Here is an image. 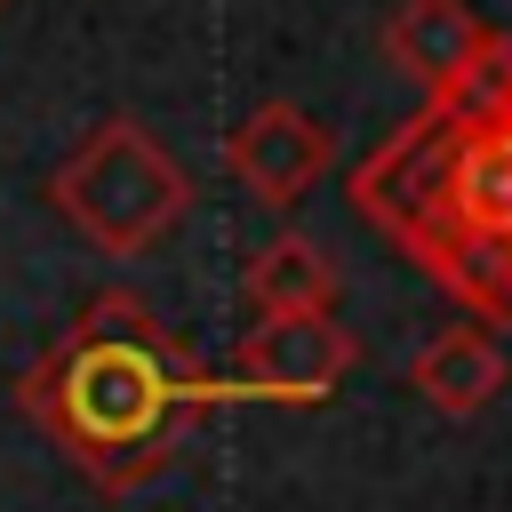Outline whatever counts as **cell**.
Here are the masks:
<instances>
[{
  "label": "cell",
  "mask_w": 512,
  "mask_h": 512,
  "mask_svg": "<svg viewBox=\"0 0 512 512\" xmlns=\"http://www.w3.org/2000/svg\"><path fill=\"white\" fill-rule=\"evenodd\" d=\"M216 376L160 328V312L128 288L88 296L64 336L16 376L24 416L64 448L72 472H88L104 496H128L160 480L184 456V432L216 408Z\"/></svg>",
  "instance_id": "obj_1"
},
{
  "label": "cell",
  "mask_w": 512,
  "mask_h": 512,
  "mask_svg": "<svg viewBox=\"0 0 512 512\" xmlns=\"http://www.w3.org/2000/svg\"><path fill=\"white\" fill-rule=\"evenodd\" d=\"M48 200H56L64 224H72L80 240H96L104 256H144L160 232L184 224L192 176L160 152V136H152L144 120L112 112V120H96V128L64 152V168L48 176Z\"/></svg>",
  "instance_id": "obj_2"
},
{
  "label": "cell",
  "mask_w": 512,
  "mask_h": 512,
  "mask_svg": "<svg viewBox=\"0 0 512 512\" xmlns=\"http://www.w3.org/2000/svg\"><path fill=\"white\" fill-rule=\"evenodd\" d=\"M440 208L456 232L512 256V40L504 32H496L480 80L456 96V144H448Z\"/></svg>",
  "instance_id": "obj_3"
},
{
  "label": "cell",
  "mask_w": 512,
  "mask_h": 512,
  "mask_svg": "<svg viewBox=\"0 0 512 512\" xmlns=\"http://www.w3.org/2000/svg\"><path fill=\"white\" fill-rule=\"evenodd\" d=\"M352 360H360V336L336 312H264L232 352V392L312 408L352 376Z\"/></svg>",
  "instance_id": "obj_4"
},
{
  "label": "cell",
  "mask_w": 512,
  "mask_h": 512,
  "mask_svg": "<svg viewBox=\"0 0 512 512\" xmlns=\"http://www.w3.org/2000/svg\"><path fill=\"white\" fill-rule=\"evenodd\" d=\"M328 160H336V136H328L304 104H288V96H264V104L224 136L232 184L256 192L264 208H296V200L328 176Z\"/></svg>",
  "instance_id": "obj_5"
},
{
  "label": "cell",
  "mask_w": 512,
  "mask_h": 512,
  "mask_svg": "<svg viewBox=\"0 0 512 512\" xmlns=\"http://www.w3.org/2000/svg\"><path fill=\"white\" fill-rule=\"evenodd\" d=\"M488 48H496V32H488L464 0H400L392 24H384L392 72H408V80L424 88V104H456V96L480 80Z\"/></svg>",
  "instance_id": "obj_6"
},
{
  "label": "cell",
  "mask_w": 512,
  "mask_h": 512,
  "mask_svg": "<svg viewBox=\"0 0 512 512\" xmlns=\"http://www.w3.org/2000/svg\"><path fill=\"white\" fill-rule=\"evenodd\" d=\"M408 384H416L440 416H480V408L504 392V344H496V328H480V320L440 328V336L408 360Z\"/></svg>",
  "instance_id": "obj_7"
},
{
  "label": "cell",
  "mask_w": 512,
  "mask_h": 512,
  "mask_svg": "<svg viewBox=\"0 0 512 512\" xmlns=\"http://www.w3.org/2000/svg\"><path fill=\"white\" fill-rule=\"evenodd\" d=\"M248 304H256V320L264 312H328L336 304V264H328V248L320 240H304V232H272L256 256H248Z\"/></svg>",
  "instance_id": "obj_8"
},
{
  "label": "cell",
  "mask_w": 512,
  "mask_h": 512,
  "mask_svg": "<svg viewBox=\"0 0 512 512\" xmlns=\"http://www.w3.org/2000/svg\"><path fill=\"white\" fill-rule=\"evenodd\" d=\"M0 8H8V0H0Z\"/></svg>",
  "instance_id": "obj_9"
}]
</instances>
